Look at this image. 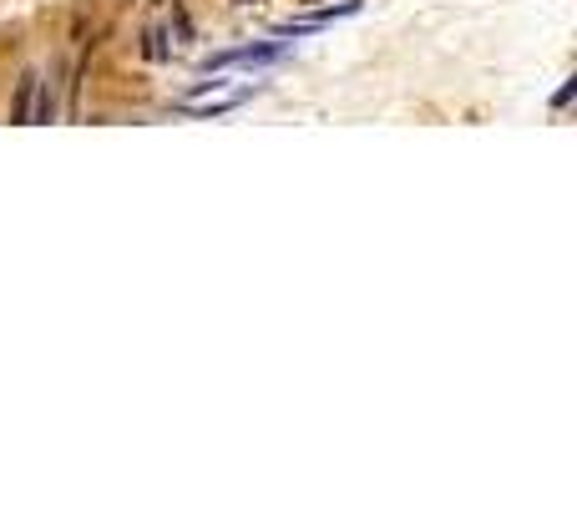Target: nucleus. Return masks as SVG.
Here are the masks:
<instances>
[{
    "label": "nucleus",
    "mask_w": 577,
    "mask_h": 506,
    "mask_svg": "<svg viewBox=\"0 0 577 506\" xmlns=\"http://www.w3.org/2000/svg\"><path fill=\"white\" fill-rule=\"evenodd\" d=\"M56 117H61V66L36 76V107H31V122H56Z\"/></svg>",
    "instance_id": "1"
},
{
    "label": "nucleus",
    "mask_w": 577,
    "mask_h": 506,
    "mask_svg": "<svg viewBox=\"0 0 577 506\" xmlns=\"http://www.w3.org/2000/svg\"><path fill=\"white\" fill-rule=\"evenodd\" d=\"M162 31H168V41L178 36V46H193V41H198V26H193V16H188V6H183V0H173L168 26H162Z\"/></svg>",
    "instance_id": "3"
},
{
    "label": "nucleus",
    "mask_w": 577,
    "mask_h": 506,
    "mask_svg": "<svg viewBox=\"0 0 577 506\" xmlns=\"http://www.w3.org/2000/svg\"><path fill=\"white\" fill-rule=\"evenodd\" d=\"M36 76H41V71H31V66L16 76V97H11V122H16V127H31V107H36Z\"/></svg>",
    "instance_id": "2"
},
{
    "label": "nucleus",
    "mask_w": 577,
    "mask_h": 506,
    "mask_svg": "<svg viewBox=\"0 0 577 506\" xmlns=\"http://www.w3.org/2000/svg\"><path fill=\"white\" fill-rule=\"evenodd\" d=\"M142 56H147V61H168V56H173L168 31H162V26H147V36H142Z\"/></svg>",
    "instance_id": "4"
}]
</instances>
